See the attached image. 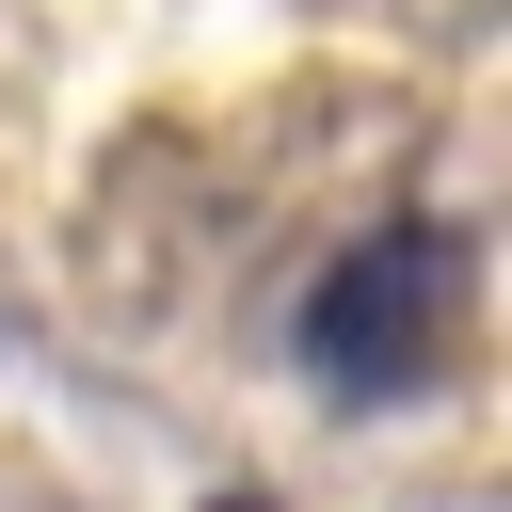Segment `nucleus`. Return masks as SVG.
Returning a JSON list of instances; mask_svg holds the SVG:
<instances>
[{
    "label": "nucleus",
    "mask_w": 512,
    "mask_h": 512,
    "mask_svg": "<svg viewBox=\"0 0 512 512\" xmlns=\"http://www.w3.org/2000/svg\"><path fill=\"white\" fill-rule=\"evenodd\" d=\"M208 512H256V496H208Z\"/></svg>",
    "instance_id": "f03ea898"
},
{
    "label": "nucleus",
    "mask_w": 512,
    "mask_h": 512,
    "mask_svg": "<svg viewBox=\"0 0 512 512\" xmlns=\"http://www.w3.org/2000/svg\"><path fill=\"white\" fill-rule=\"evenodd\" d=\"M464 272H480V224H448V208H400V224H368L352 256H320V288H304V368L336 384V400H416L432 368H448V336H464Z\"/></svg>",
    "instance_id": "f257e3e1"
}]
</instances>
